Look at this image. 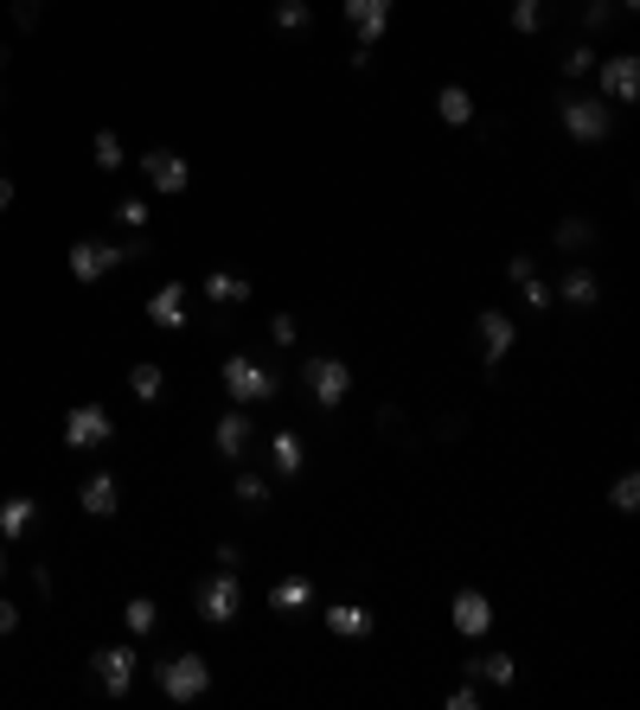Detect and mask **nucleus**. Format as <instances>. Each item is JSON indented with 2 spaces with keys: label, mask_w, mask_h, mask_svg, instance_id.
Instances as JSON below:
<instances>
[{
  "label": "nucleus",
  "mask_w": 640,
  "mask_h": 710,
  "mask_svg": "<svg viewBox=\"0 0 640 710\" xmlns=\"http://www.w3.org/2000/svg\"><path fill=\"white\" fill-rule=\"evenodd\" d=\"M218 384H225L230 404H244V410H263L282 397V372L269 358H250V353H230L225 365H218Z\"/></svg>",
  "instance_id": "f257e3e1"
},
{
  "label": "nucleus",
  "mask_w": 640,
  "mask_h": 710,
  "mask_svg": "<svg viewBox=\"0 0 640 710\" xmlns=\"http://www.w3.org/2000/svg\"><path fill=\"white\" fill-rule=\"evenodd\" d=\"M558 116H563V135H570L577 148H602L614 135V102H602L595 90H563Z\"/></svg>",
  "instance_id": "f03ea898"
},
{
  "label": "nucleus",
  "mask_w": 640,
  "mask_h": 710,
  "mask_svg": "<svg viewBox=\"0 0 640 710\" xmlns=\"http://www.w3.org/2000/svg\"><path fill=\"white\" fill-rule=\"evenodd\" d=\"M193 609H199V621H211V628H230V621L244 614V576L218 563L211 576L193 583Z\"/></svg>",
  "instance_id": "7ed1b4c3"
},
{
  "label": "nucleus",
  "mask_w": 640,
  "mask_h": 710,
  "mask_svg": "<svg viewBox=\"0 0 640 710\" xmlns=\"http://www.w3.org/2000/svg\"><path fill=\"white\" fill-rule=\"evenodd\" d=\"M302 391L314 397V410H339L346 397H353V365H346L339 353L302 358Z\"/></svg>",
  "instance_id": "20e7f679"
},
{
  "label": "nucleus",
  "mask_w": 640,
  "mask_h": 710,
  "mask_svg": "<svg viewBox=\"0 0 640 710\" xmlns=\"http://www.w3.org/2000/svg\"><path fill=\"white\" fill-rule=\"evenodd\" d=\"M154 686L167 691L174 704H199L205 691H211V660L205 653H174V660L154 665Z\"/></svg>",
  "instance_id": "39448f33"
},
{
  "label": "nucleus",
  "mask_w": 640,
  "mask_h": 710,
  "mask_svg": "<svg viewBox=\"0 0 640 710\" xmlns=\"http://www.w3.org/2000/svg\"><path fill=\"white\" fill-rule=\"evenodd\" d=\"M135 672H141V647H135V640H116V647H97V653H90V679H97L102 698H128V691H135Z\"/></svg>",
  "instance_id": "423d86ee"
},
{
  "label": "nucleus",
  "mask_w": 640,
  "mask_h": 710,
  "mask_svg": "<svg viewBox=\"0 0 640 710\" xmlns=\"http://www.w3.org/2000/svg\"><path fill=\"white\" fill-rule=\"evenodd\" d=\"M135 256H148V230H141L135 244H71V276L102 282V276H116L122 263H135Z\"/></svg>",
  "instance_id": "0eeeda50"
},
{
  "label": "nucleus",
  "mask_w": 640,
  "mask_h": 710,
  "mask_svg": "<svg viewBox=\"0 0 640 710\" xmlns=\"http://www.w3.org/2000/svg\"><path fill=\"white\" fill-rule=\"evenodd\" d=\"M595 97L602 102H640V51H609L595 58Z\"/></svg>",
  "instance_id": "6e6552de"
},
{
  "label": "nucleus",
  "mask_w": 640,
  "mask_h": 710,
  "mask_svg": "<svg viewBox=\"0 0 640 710\" xmlns=\"http://www.w3.org/2000/svg\"><path fill=\"white\" fill-rule=\"evenodd\" d=\"M474 339H481L486 378H493V372L512 358V346H519V321H512L506 307H481V314H474Z\"/></svg>",
  "instance_id": "1a4fd4ad"
},
{
  "label": "nucleus",
  "mask_w": 640,
  "mask_h": 710,
  "mask_svg": "<svg viewBox=\"0 0 640 710\" xmlns=\"http://www.w3.org/2000/svg\"><path fill=\"white\" fill-rule=\"evenodd\" d=\"M493 621H500V609H493L486 589H455V595H449V628H455L461 640H486Z\"/></svg>",
  "instance_id": "9d476101"
},
{
  "label": "nucleus",
  "mask_w": 640,
  "mask_h": 710,
  "mask_svg": "<svg viewBox=\"0 0 640 710\" xmlns=\"http://www.w3.org/2000/svg\"><path fill=\"white\" fill-rule=\"evenodd\" d=\"M339 20L353 26V39L365 51H378V39L391 32V20H397V0H339Z\"/></svg>",
  "instance_id": "9b49d317"
},
{
  "label": "nucleus",
  "mask_w": 640,
  "mask_h": 710,
  "mask_svg": "<svg viewBox=\"0 0 640 710\" xmlns=\"http://www.w3.org/2000/svg\"><path fill=\"white\" fill-rule=\"evenodd\" d=\"M116 435V416L102 404H77V410H65V448H77V455H90V448H102Z\"/></svg>",
  "instance_id": "f8f14e48"
},
{
  "label": "nucleus",
  "mask_w": 640,
  "mask_h": 710,
  "mask_svg": "<svg viewBox=\"0 0 640 710\" xmlns=\"http://www.w3.org/2000/svg\"><path fill=\"white\" fill-rule=\"evenodd\" d=\"M141 179H148L154 193H167V199H174V193L193 186V160H186L179 148H148V154H141Z\"/></svg>",
  "instance_id": "ddd939ff"
},
{
  "label": "nucleus",
  "mask_w": 640,
  "mask_h": 710,
  "mask_svg": "<svg viewBox=\"0 0 640 710\" xmlns=\"http://www.w3.org/2000/svg\"><path fill=\"white\" fill-rule=\"evenodd\" d=\"M250 435H256L250 410H244V404H230L225 416L211 423V448H218V461H244V455H250Z\"/></svg>",
  "instance_id": "4468645a"
},
{
  "label": "nucleus",
  "mask_w": 640,
  "mask_h": 710,
  "mask_svg": "<svg viewBox=\"0 0 640 710\" xmlns=\"http://www.w3.org/2000/svg\"><path fill=\"white\" fill-rule=\"evenodd\" d=\"M186 302H193V288H186V282H160V288L148 295V321L160 333H179L186 321H193V307H186Z\"/></svg>",
  "instance_id": "2eb2a0df"
},
{
  "label": "nucleus",
  "mask_w": 640,
  "mask_h": 710,
  "mask_svg": "<svg viewBox=\"0 0 640 710\" xmlns=\"http://www.w3.org/2000/svg\"><path fill=\"white\" fill-rule=\"evenodd\" d=\"M551 295H558V307H577V314H583V307L602 302V276H595L589 263H570V269L558 276V288H551Z\"/></svg>",
  "instance_id": "dca6fc26"
},
{
  "label": "nucleus",
  "mask_w": 640,
  "mask_h": 710,
  "mask_svg": "<svg viewBox=\"0 0 640 710\" xmlns=\"http://www.w3.org/2000/svg\"><path fill=\"white\" fill-rule=\"evenodd\" d=\"M321 621H327L333 640H372V634H378V614L365 609V602H333Z\"/></svg>",
  "instance_id": "f3484780"
},
{
  "label": "nucleus",
  "mask_w": 640,
  "mask_h": 710,
  "mask_svg": "<svg viewBox=\"0 0 640 710\" xmlns=\"http://www.w3.org/2000/svg\"><path fill=\"white\" fill-rule=\"evenodd\" d=\"M77 506L90 512V519H116V506H122V486H116V474H90V481L77 486Z\"/></svg>",
  "instance_id": "a211bd4d"
},
{
  "label": "nucleus",
  "mask_w": 640,
  "mask_h": 710,
  "mask_svg": "<svg viewBox=\"0 0 640 710\" xmlns=\"http://www.w3.org/2000/svg\"><path fill=\"white\" fill-rule=\"evenodd\" d=\"M39 532V500L32 493H7L0 500V538H32Z\"/></svg>",
  "instance_id": "6ab92c4d"
},
{
  "label": "nucleus",
  "mask_w": 640,
  "mask_h": 710,
  "mask_svg": "<svg viewBox=\"0 0 640 710\" xmlns=\"http://www.w3.org/2000/svg\"><path fill=\"white\" fill-rule=\"evenodd\" d=\"M314 609V583H307V576H276V583H269V614H288V621H295V614H307Z\"/></svg>",
  "instance_id": "aec40b11"
},
{
  "label": "nucleus",
  "mask_w": 640,
  "mask_h": 710,
  "mask_svg": "<svg viewBox=\"0 0 640 710\" xmlns=\"http://www.w3.org/2000/svg\"><path fill=\"white\" fill-rule=\"evenodd\" d=\"M461 672H467L474 686H500L506 691L512 679H519V660H512V653H474V660H461Z\"/></svg>",
  "instance_id": "412c9836"
},
{
  "label": "nucleus",
  "mask_w": 640,
  "mask_h": 710,
  "mask_svg": "<svg viewBox=\"0 0 640 710\" xmlns=\"http://www.w3.org/2000/svg\"><path fill=\"white\" fill-rule=\"evenodd\" d=\"M269 467H276L282 481H295V474L307 467V442L295 430H276V435H269Z\"/></svg>",
  "instance_id": "4be33fe9"
},
{
  "label": "nucleus",
  "mask_w": 640,
  "mask_h": 710,
  "mask_svg": "<svg viewBox=\"0 0 640 710\" xmlns=\"http://www.w3.org/2000/svg\"><path fill=\"white\" fill-rule=\"evenodd\" d=\"M435 122L467 128L474 122V90H467V83H442V90H435Z\"/></svg>",
  "instance_id": "5701e85b"
},
{
  "label": "nucleus",
  "mask_w": 640,
  "mask_h": 710,
  "mask_svg": "<svg viewBox=\"0 0 640 710\" xmlns=\"http://www.w3.org/2000/svg\"><path fill=\"white\" fill-rule=\"evenodd\" d=\"M256 288H250V276H230V269H211L205 276V302H218V307H237V302H250Z\"/></svg>",
  "instance_id": "b1692460"
},
{
  "label": "nucleus",
  "mask_w": 640,
  "mask_h": 710,
  "mask_svg": "<svg viewBox=\"0 0 640 710\" xmlns=\"http://www.w3.org/2000/svg\"><path fill=\"white\" fill-rule=\"evenodd\" d=\"M128 391H135L141 404H160V391H167V372H160V358H141V365H128Z\"/></svg>",
  "instance_id": "393cba45"
},
{
  "label": "nucleus",
  "mask_w": 640,
  "mask_h": 710,
  "mask_svg": "<svg viewBox=\"0 0 640 710\" xmlns=\"http://www.w3.org/2000/svg\"><path fill=\"white\" fill-rule=\"evenodd\" d=\"M512 32H519V39H538V32H544V26H551V0H512Z\"/></svg>",
  "instance_id": "a878e982"
},
{
  "label": "nucleus",
  "mask_w": 640,
  "mask_h": 710,
  "mask_svg": "<svg viewBox=\"0 0 640 710\" xmlns=\"http://www.w3.org/2000/svg\"><path fill=\"white\" fill-rule=\"evenodd\" d=\"M230 500H237V506H250V512H263V506H269V481H263V474H250V467H237Z\"/></svg>",
  "instance_id": "bb28decb"
},
{
  "label": "nucleus",
  "mask_w": 640,
  "mask_h": 710,
  "mask_svg": "<svg viewBox=\"0 0 640 710\" xmlns=\"http://www.w3.org/2000/svg\"><path fill=\"white\" fill-rule=\"evenodd\" d=\"M90 154H97V167H102V174H116V167H128V148H122V135H116V128H97V141H90Z\"/></svg>",
  "instance_id": "cd10ccee"
},
{
  "label": "nucleus",
  "mask_w": 640,
  "mask_h": 710,
  "mask_svg": "<svg viewBox=\"0 0 640 710\" xmlns=\"http://www.w3.org/2000/svg\"><path fill=\"white\" fill-rule=\"evenodd\" d=\"M154 621H160V609H154L148 595H135V602L122 609V628H128V640H148V634H154Z\"/></svg>",
  "instance_id": "c85d7f7f"
},
{
  "label": "nucleus",
  "mask_w": 640,
  "mask_h": 710,
  "mask_svg": "<svg viewBox=\"0 0 640 710\" xmlns=\"http://www.w3.org/2000/svg\"><path fill=\"white\" fill-rule=\"evenodd\" d=\"M589 244H595V225H589V218H563L558 225V250L563 256H583Z\"/></svg>",
  "instance_id": "c756f323"
},
{
  "label": "nucleus",
  "mask_w": 640,
  "mask_h": 710,
  "mask_svg": "<svg viewBox=\"0 0 640 710\" xmlns=\"http://www.w3.org/2000/svg\"><path fill=\"white\" fill-rule=\"evenodd\" d=\"M595 58H602V51L589 46V39H577V46H570V51L558 58V71L570 77V83H577V77H589V71H595Z\"/></svg>",
  "instance_id": "7c9ffc66"
},
{
  "label": "nucleus",
  "mask_w": 640,
  "mask_h": 710,
  "mask_svg": "<svg viewBox=\"0 0 640 710\" xmlns=\"http://www.w3.org/2000/svg\"><path fill=\"white\" fill-rule=\"evenodd\" d=\"M276 26L282 32H307V26H314V7H307V0H276Z\"/></svg>",
  "instance_id": "2f4dec72"
},
{
  "label": "nucleus",
  "mask_w": 640,
  "mask_h": 710,
  "mask_svg": "<svg viewBox=\"0 0 640 710\" xmlns=\"http://www.w3.org/2000/svg\"><path fill=\"white\" fill-rule=\"evenodd\" d=\"M519 302L538 307V314H551V307H558V295H551V282H544V276H525V282H519Z\"/></svg>",
  "instance_id": "473e14b6"
},
{
  "label": "nucleus",
  "mask_w": 640,
  "mask_h": 710,
  "mask_svg": "<svg viewBox=\"0 0 640 710\" xmlns=\"http://www.w3.org/2000/svg\"><path fill=\"white\" fill-rule=\"evenodd\" d=\"M614 26V0H583V32H609Z\"/></svg>",
  "instance_id": "72a5a7b5"
},
{
  "label": "nucleus",
  "mask_w": 640,
  "mask_h": 710,
  "mask_svg": "<svg viewBox=\"0 0 640 710\" xmlns=\"http://www.w3.org/2000/svg\"><path fill=\"white\" fill-rule=\"evenodd\" d=\"M609 506L614 512H634L640 506V481H634V474H621V481L609 486Z\"/></svg>",
  "instance_id": "f704fd0d"
},
{
  "label": "nucleus",
  "mask_w": 640,
  "mask_h": 710,
  "mask_svg": "<svg viewBox=\"0 0 640 710\" xmlns=\"http://www.w3.org/2000/svg\"><path fill=\"white\" fill-rule=\"evenodd\" d=\"M269 339H276V346H295V339H302V321H295V314H269Z\"/></svg>",
  "instance_id": "c9c22d12"
},
{
  "label": "nucleus",
  "mask_w": 640,
  "mask_h": 710,
  "mask_svg": "<svg viewBox=\"0 0 640 710\" xmlns=\"http://www.w3.org/2000/svg\"><path fill=\"white\" fill-rule=\"evenodd\" d=\"M116 218H122L128 230H148V205H141V199H122V205H116Z\"/></svg>",
  "instance_id": "e433bc0d"
},
{
  "label": "nucleus",
  "mask_w": 640,
  "mask_h": 710,
  "mask_svg": "<svg viewBox=\"0 0 640 710\" xmlns=\"http://www.w3.org/2000/svg\"><path fill=\"white\" fill-rule=\"evenodd\" d=\"M506 276H512V282L538 276V256H532V250H512V256H506Z\"/></svg>",
  "instance_id": "4c0bfd02"
},
{
  "label": "nucleus",
  "mask_w": 640,
  "mask_h": 710,
  "mask_svg": "<svg viewBox=\"0 0 640 710\" xmlns=\"http://www.w3.org/2000/svg\"><path fill=\"white\" fill-rule=\"evenodd\" d=\"M39 13H46V0H13V26H26V32L39 26Z\"/></svg>",
  "instance_id": "58836bf2"
},
{
  "label": "nucleus",
  "mask_w": 640,
  "mask_h": 710,
  "mask_svg": "<svg viewBox=\"0 0 640 710\" xmlns=\"http://www.w3.org/2000/svg\"><path fill=\"white\" fill-rule=\"evenodd\" d=\"M481 704V686H474V679H467V686H455L449 691V710H474Z\"/></svg>",
  "instance_id": "ea45409f"
},
{
  "label": "nucleus",
  "mask_w": 640,
  "mask_h": 710,
  "mask_svg": "<svg viewBox=\"0 0 640 710\" xmlns=\"http://www.w3.org/2000/svg\"><path fill=\"white\" fill-rule=\"evenodd\" d=\"M397 423H404V410L384 404V410H378V435H397Z\"/></svg>",
  "instance_id": "a19ab883"
},
{
  "label": "nucleus",
  "mask_w": 640,
  "mask_h": 710,
  "mask_svg": "<svg viewBox=\"0 0 640 710\" xmlns=\"http://www.w3.org/2000/svg\"><path fill=\"white\" fill-rule=\"evenodd\" d=\"M0 634H20V609H13L7 595H0Z\"/></svg>",
  "instance_id": "79ce46f5"
},
{
  "label": "nucleus",
  "mask_w": 640,
  "mask_h": 710,
  "mask_svg": "<svg viewBox=\"0 0 640 710\" xmlns=\"http://www.w3.org/2000/svg\"><path fill=\"white\" fill-rule=\"evenodd\" d=\"M7 205H13V179H0V211H7Z\"/></svg>",
  "instance_id": "37998d69"
},
{
  "label": "nucleus",
  "mask_w": 640,
  "mask_h": 710,
  "mask_svg": "<svg viewBox=\"0 0 640 710\" xmlns=\"http://www.w3.org/2000/svg\"><path fill=\"white\" fill-rule=\"evenodd\" d=\"M614 13H640V0H614Z\"/></svg>",
  "instance_id": "c03bdc74"
},
{
  "label": "nucleus",
  "mask_w": 640,
  "mask_h": 710,
  "mask_svg": "<svg viewBox=\"0 0 640 710\" xmlns=\"http://www.w3.org/2000/svg\"><path fill=\"white\" fill-rule=\"evenodd\" d=\"M0 71H7V46H0Z\"/></svg>",
  "instance_id": "a18cd8bd"
},
{
  "label": "nucleus",
  "mask_w": 640,
  "mask_h": 710,
  "mask_svg": "<svg viewBox=\"0 0 640 710\" xmlns=\"http://www.w3.org/2000/svg\"><path fill=\"white\" fill-rule=\"evenodd\" d=\"M0 570H7V551H0Z\"/></svg>",
  "instance_id": "49530a36"
}]
</instances>
